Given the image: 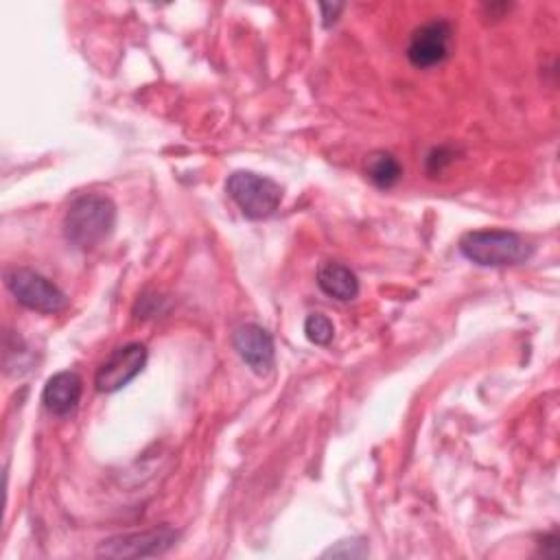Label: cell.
I'll use <instances>...</instances> for the list:
<instances>
[{"instance_id": "obj_1", "label": "cell", "mask_w": 560, "mask_h": 560, "mask_svg": "<svg viewBox=\"0 0 560 560\" xmlns=\"http://www.w3.org/2000/svg\"><path fill=\"white\" fill-rule=\"evenodd\" d=\"M116 225V206L107 195H79L66 210L63 236L79 249H92L109 238Z\"/></svg>"}, {"instance_id": "obj_2", "label": "cell", "mask_w": 560, "mask_h": 560, "mask_svg": "<svg viewBox=\"0 0 560 560\" xmlns=\"http://www.w3.org/2000/svg\"><path fill=\"white\" fill-rule=\"evenodd\" d=\"M459 252L479 267H510L525 262L534 247L510 230H472L459 238Z\"/></svg>"}, {"instance_id": "obj_3", "label": "cell", "mask_w": 560, "mask_h": 560, "mask_svg": "<svg viewBox=\"0 0 560 560\" xmlns=\"http://www.w3.org/2000/svg\"><path fill=\"white\" fill-rule=\"evenodd\" d=\"M225 190L247 219H267L282 201V186L254 171H234L225 182Z\"/></svg>"}, {"instance_id": "obj_4", "label": "cell", "mask_w": 560, "mask_h": 560, "mask_svg": "<svg viewBox=\"0 0 560 560\" xmlns=\"http://www.w3.org/2000/svg\"><path fill=\"white\" fill-rule=\"evenodd\" d=\"M4 284L13 298L37 313H59L68 306L66 293L39 271L28 267H7Z\"/></svg>"}, {"instance_id": "obj_5", "label": "cell", "mask_w": 560, "mask_h": 560, "mask_svg": "<svg viewBox=\"0 0 560 560\" xmlns=\"http://www.w3.org/2000/svg\"><path fill=\"white\" fill-rule=\"evenodd\" d=\"M179 532L171 525H158L144 532H131V534H118L105 538L96 553L105 558H149V556H162L168 551Z\"/></svg>"}, {"instance_id": "obj_6", "label": "cell", "mask_w": 560, "mask_h": 560, "mask_svg": "<svg viewBox=\"0 0 560 560\" xmlns=\"http://www.w3.org/2000/svg\"><path fill=\"white\" fill-rule=\"evenodd\" d=\"M147 357H149L147 346L140 341L118 346L98 365V370L94 374L96 389L103 394L122 389L127 383H131L142 372V368L147 365Z\"/></svg>"}, {"instance_id": "obj_7", "label": "cell", "mask_w": 560, "mask_h": 560, "mask_svg": "<svg viewBox=\"0 0 560 560\" xmlns=\"http://www.w3.org/2000/svg\"><path fill=\"white\" fill-rule=\"evenodd\" d=\"M453 26L448 20H429L416 26L407 42V59L416 68H433L451 52Z\"/></svg>"}, {"instance_id": "obj_8", "label": "cell", "mask_w": 560, "mask_h": 560, "mask_svg": "<svg viewBox=\"0 0 560 560\" xmlns=\"http://www.w3.org/2000/svg\"><path fill=\"white\" fill-rule=\"evenodd\" d=\"M232 343L254 374L265 376L271 372L276 361V348L271 335L262 326L241 324L232 335Z\"/></svg>"}, {"instance_id": "obj_9", "label": "cell", "mask_w": 560, "mask_h": 560, "mask_svg": "<svg viewBox=\"0 0 560 560\" xmlns=\"http://www.w3.org/2000/svg\"><path fill=\"white\" fill-rule=\"evenodd\" d=\"M83 394V381L77 372L61 370L52 374L44 389H42V402L52 416H70Z\"/></svg>"}, {"instance_id": "obj_10", "label": "cell", "mask_w": 560, "mask_h": 560, "mask_svg": "<svg viewBox=\"0 0 560 560\" xmlns=\"http://www.w3.org/2000/svg\"><path fill=\"white\" fill-rule=\"evenodd\" d=\"M317 284L326 295H330L339 302L354 300L357 293H359L357 273L350 267H346L343 262H337V260H324L319 265Z\"/></svg>"}, {"instance_id": "obj_11", "label": "cell", "mask_w": 560, "mask_h": 560, "mask_svg": "<svg viewBox=\"0 0 560 560\" xmlns=\"http://www.w3.org/2000/svg\"><path fill=\"white\" fill-rule=\"evenodd\" d=\"M365 175L376 188H392L400 179L402 166L389 151H372L365 155Z\"/></svg>"}, {"instance_id": "obj_12", "label": "cell", "mask_w": 560, "mask_h": 560, "mask_svg": "<svg viewBox=\"0 0 560 560\" xmlns=\"http://www.w3.org/2000/svg\"><path fill=\"white\" fill-rule=\"evenodd\" d=\"M304 335H306V339L311 343L326 346L335 337V324L326 315H322V313H311L304 319Z\"/></svg>"}, {"instance_id": "obj_13", "label": "cell", "mask_w": 560, "mask_h": 560, "mask_svg": "<svg viewBox=\"0 0 560 560\" xmlns=\"http://www.w3.org/2000/svg\"><path fill=\"white\" fill-rule=\"evenodd\" d=\"M365 556H368V542L363 538H346L330 545L324 551V558H365Z\"/></svg>"}, {"instance_id": "obj_14", "label": "cell", "mask_w": 560, "mask_h": 560, "mask_svg": "<svg viewBox=\"0 0 560 560\" xmlns=\"http://www.w3.org/2000/svg\"><path fill=\"white\" fill-rule=\"evenodd\" d=\"M319 11H322V18H324V24L328 26L343 11V4H319Z\"/></svg>"}]
</instances>
